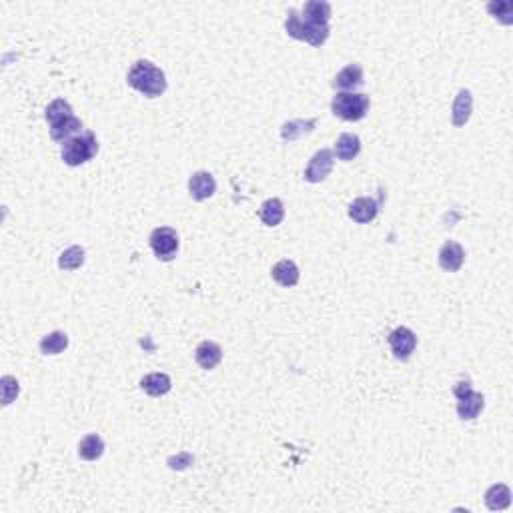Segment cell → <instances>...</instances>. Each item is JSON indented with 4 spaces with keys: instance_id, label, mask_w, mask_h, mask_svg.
Segmentation results:
<instances>
[{
    "instance_id": "1",
    "label": "cell",
    "mask_w": 513,
    "mask_h": 513,
    "mask_svg": "<svg viewBox=\"0 0 513 513\" xmlns=\"http://www.w3.org/2000/svg\"><path fill=\"white\" fill-rule=\"evenodd\" d=\"M127 83L134 91L149 98H156L167 91V79L165 72L161 71L151 60H137L129 71Z\"/></svg>"
},
{
    "instance_id": "2",
    "label": "cell",
    "mask_w": 513,
    "mask_h": 513,
    "mask_svg": "<svg viewBox=\"0 0 513 513\" xmlns=\"http://www.w3.org/2000/svg\"><path fill=\"white\" fill-rule=\"evenodd\" d=\"M47 120L50 125V139L52 141H69L74 132L83 129L81 119L72 113V107L64 98H57L47 107Z\"/></svg>"
},
{
    "instance_id": "3",
    "label": "cell",
    "mask_w": 513,
    "mask_h": 513,
    "mask_svg": "<svg viewBox=\"0 0 513 513\" xmlns=\"http://www.w3.org/2000/svg\"><path fill=\"white\" fill-rule=\"evenodd\" d=\"M96 153H98V141L93 131L74 134L69 141H64L60 149V156L69 167H79L88 163L91 158H95Z\"/></svg>"
},
{
    "instance_id": "4",
    "label": "cell",
    "mask_w": 513,
    "mask_h": 513,
    "mask_svg": "<svg viewBox=\"0 0 513 513\" xmlns=\"http://www.w3.org/2000/svg\"><path fill=\"white\" fill-rule=\"evenodd\" d=\"M285 30L287 35L297 38V40H305L309 42L311 47H323L325 40L329 38V24H317L309 23V21H303L299 16L297 11H289L285 21Z\"/></svg>"
},
{
    "instance_id": "5",
    "label": "cell",
    "mask_w": 513,
    "mask_h": 513,
    "mask_svg": "<svg viewBox=\"0 0 513 513\" xmlns=\"http://www.w3.org/2000/svg\"><path fill=\"white\" fill-rule=\"evenodd\" d=\"M371 100L363 93H337L331 103L335 117L343 120H361L369 113Z\"/></svg>"
},
{
    "instance_id": "6",
    "label": "cell",
    "mask_w": 513,
    "mask_h": 513,
    "mask_svg": "<svg viewBox=\"0 0 513 513\" xmlns=\"http://www.w3.org/2000/svg\"><path fill=\"white\" fill-rule=\"evenodd\" d=\"M454 393L457 397V415L463 421L475 419L485 407V397L478 391H473L471 383L459 381L454 387Z\"/></svg>"
},
{
    "instance_id": "7",
    "label": "cell",
    "mask_w": 513,
    "mask_h": 513,
    "mask_svg": "<svg viewBox=\"0 0 513 513\" xmlns=\"http://www.w3.org/2000/svg\"><path fill=\"white\" fill-rule=\"evenodd\" d=\"M149 245L158 261H171L179 251V235L171 227H158L151 233Z\"/></svg>"
},
{
    "instance_id": "8",
    "label": "cell",
    "mask_w": 513,
    "mask_h": 513,
    "mask_svg": "<svg viewBox=\"0 0 513 513\" xmlns=\"http://www.w3.org/2000/svg\"><path fill=\"white\" fill-rule=\"evenodd\" d=\"M335 165V153L331 149H321L317 151L313 158L309 161V165L305 168V180L309 183H323L331 175Z\"/></svg>"
},
{
    "instance_id": "9",
    "label": "cell",
    "mask_w": 513,
    "mask_h": 513,
    "mask_svg": "<svg viewBox=\"0 0 513 513\" xmlns=\"http://www.w3.org/2000/svg\"><path fill=\"white\" fill-rule=\"evenodd\" d=\"M389 347H391V353L395 355V359L407 361L417 347V335L413 333L409 327H397L389 333Z\"/></svg>"
},
{
    "instance_id": "10",
    "label": "cell",
    "mask_w": 513,
    "mask_h": 513,
    "mask_svg": "<svg viewBox=\"0 0 513 513\" xmlns=\"http://www.w3.org/2000/svg\"><path fill=\"white\" fill-rule=\"evenodd\" d=\"M466 263V249L457 241H445L439 249V267L443 271L455 273L463 267Z\"/></svg>"
},
{
    "instance_id": "11",
    "label": "cell",
    "mask_w": 513,
    "mask_h": 513,
    "mask_svg": "<svg viewBox=\"0 0 513 513\" xmlns=\"http://www.w3.org/2000/svg\"><path fill=\"white\" fill-rule=\"evenodd\" d=\"M377 215H379V201L371 197H359L349 204V217L359 225H367L371 221H375Z\"/></svg>"
},
{
    "instance_id": "12",
    "label": "cell",
    "mask_w": 513,
    "mask_h": 513,
    "mask_svg": "<svg viewBox=\"0 0 513 513\" xmlns=\"http://www.w3.org/2000/svg\"><path fill=\"white\" fill-rule=\"evenodd\" d=\"M217 191V180L211 173L199 171L189 179V192L195 201H207L209 197H213Z\"/></svg>"
},
{
    "instance_id": "13",
    "label": "cell",
    "mask_w": 513,
    "mask_h": 513,
    "mask_svg": "<svg viewBox=\"0 0 513 513\" xmlns=\"http://www.w3.org/2000/svg\"><path fill=\"white\" fill-rule=\"evenodd\" d=\"M363 83H365L363 67L357 64V62H353V64L345 67V69L333 79L335 88H339V91H343V93H351L353 88L363 86Z\"/></svg>"
},
{
    "instance_id": "14",
    "label": "cell",
    "mask_w": 513,
    "mask_h": 513,
    "mask_svg": "<svg viewBox=\"0 0 513 513\" xmlns=\"http://www.w3.org/2000/svg\"><path fill=\"white\" fill-rule=\"evenodd\" d=\"M195 359L203 369H215L223 359V349H221V345H217L215 341H203V343H199L197 351H195Z\"/></svg>"
},
{
    "instance_id": "15",
    "label": "cell",
    "mask_w": 513,
    "mask_h": 513,
    "mask_svg": "<svg viewBox=\"0 0 513 513\" xmlns=\"http://www.w3.org/2000/svg\"><path fill=\"white\" fill-rule=\"evenodd\" d=\"M271 277H273L275 283H279L281 287H295L299 283V267L291 259H283V261L275 263V267L271 269Z\"/></svg>"
},
{
    "instance_id": "16",
    "label": "cell",
    "mask_w": 513,
    "mask_h": 513,
    "mask_svg": "<svg viewBox=\"0 0 513 513\" xmlns=\"http://www.w3.org/2000/svg\"><path fill=\"white\" fill-rule=\"evenodd\" d=\"M173 387V381L167 373H149L141 379V389L151 397H163L167 395Z\"/></svg>"
},
{
    "instance_id": "17",
    "label": "cell",
    "mask_w": 513,
    "mask_h": 513,
    "mask_svg": "<svg viewBox=\"0 0 513 513\" xmlns=\"http://www.w3.org/2000/svg\"><path fill=\"white\" fill-rule=\"evenodd\" d=\"M471 110H473V96L467 88H463V91H459V95L455 96L454 108H451L455 127H466L467 120L471 117Z\"/></svg>"
},
{
    "instance_id": "18",
    "label": "cell",
    "mask_w": 513,
    "mask_h": 513,
    "mask_svg": "<svg viewBox=\"0 0 513 513\" xmlns=\"http://www.w3.org/2000/svg\"><path fill=\"white\" fill-rule=\"evenodd\" d=\"M361 153V139L357 134H351V132H343L337 143H335V155L339 161H353L355 156Z\"/></svg>"
},
{
    "instance_id": "19",
    "label": "cell",
    "mask_w": 513,
    "mask_h": 513,
    "mask_svg": "<svg viewBox=\"0 0 513 513\" xmlns=\"http://www.w3.org/2000/svg\"><path fill=\"white\" fill-rule=\"evenodd\" d=\"M315 127H317V119L289 120V122L283 125V129H281V137H283L285 143H293V141H297L301 137H305V134L315 131Z\"/></svg>"
},
{
    "instance_id": "20",
    "label": "cell",
    "mask_w": 513,
    "mask_h": 513,
    "mask_svg": "<svg viewBox=\"0 0 513 513\" xmlns=\"http://www.w3.org/2000/svg\"><path fill=\"white\" fill-rule=\"evenodd\" d=\"M512 503V491L505 483H495L485 491V505L491 512H502Z\"/></svg>"
},
{
    "instance_id": "21",
    "label": "cell",
    "mask_w": 513,
    "mask_h": 513,
    "mask_svg": "<svg viewBox=\"0 0 513 513\" xmlns=\"http://www.w3.org/2000/svg\"><path fill=\"white\" fill-rule=\"evenodd\" d=\"M303 21L317 24H329L331 21V4L325 0H311L303 6Z\"/></svg>"
},
{
    "instance_id": "22",
    "label": "cell",
    "mask_w": 513,
    "mask_h": 513,
    "mask_svg": "<svg viewBox=\"0 0 513 513\" xmlns=\"http://www.w3.org/2000/svg\"><path fill=\"white\" fill-rule=\"evenodd\" d=\"M263 225L267 227H277L283 219H285V204L281 199H267L259 209Z\"/></svg>"
},
{
    "instance_id": "23",
    "label": "cell",
    "mask_w": 513,
    "mask_h": 513,
    "mask_svg": "<svg viewBox=\"0 0 513 513\" xmlns=\"http://www.w3.org/2000/svg\"><path fill=\"white\" fill-rule=\"evenodd\" d=\"M103 454H105V442L96 433L86 435L83 442L79 443V455L84 461H95Z\"/></svg>"
},
{
    "instance_id": "24",
    "label": "cell",
    "mask_w": 513,
    "mask_h": 513,
    "mask_svg": "<svg viewBox=\"0 0 513 513\" xmlns=\"http://www.w3.org/2000/svg\"><path fill=\"white\" fill-rule=\"evenodd\" d=\"M40 353L42 355H59L69 347V335L64 331H54L40 339Z\"/></svg>"
},
{
    "instance_id": "25",
    "label": "cell",
    "mask_w": 513,
    "mask_h": 513,
    "mask_svg": "<svg viewBox=\"0 0 513 513\" xmlns=\"http://www.w3.org/2000/svg\"><path fill=\"white\" fill-rule=\"evenodd\" d=\"M84 265V249L74 245V247H69L67 251L62 253L59 257V267L62 271H74L79 267Z\"/></svg>"
},
{
    "instance_id": "26",
    "label": "cell",
    "mask_w": 513,
    "mask_h": 513,
    "mask_svg": "<svg viewBox=\"0 0 513 513\" xmlns=\"http://www.w3.org/2000/svg\"><path fill=\"white\" fill-rule=\"evenodd\" d=\"M0 385H2V403L4 405H11L12 401L18 397V393H21V385H18V381L12 375H4L0 379Z\"/></svg>"
},
{
    "instance_id": "27",
    "label": "cell",
    "mask_w": 513,
    "mask_h": 513,
    "mask_svg": "<svg viewBox=\"0 0 513 513\" xmlns=\"http://www.w3.org/2000/svg\"><path fill=\"white\" fill-rule=\"evenodd\" d=\"M488 11L495 16V18H500L503 24H512V16H513V2L509 0H502V2H491L490 6H488Z\"/></svg>"
},
{
    "instance_id": "28",
    "label": "cell",
    "mask_w": 513,
    "mask_h": 513,
    "mask_svg": "<svg viewBox=\"0 0 513 513\" xmlns=\"http://www.w3.org/2000/svg\"><path fill=\"white\" fill-rule=\"evenodd\" d=\"M192 463V455L191 454H179L177 457H171L168 459V467L171 469H185Z\"/></svg>"
}]
</instances>
